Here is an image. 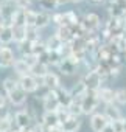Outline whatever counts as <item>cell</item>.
<instances>
[{"label": "cell", "mask_w": 126, "mask_h": 132, "mask_svg": "<svg viewBox=\"0 0 126 132\" xmlns=\"http://www.w3.org/2000/svg\"><path fill=\"white\" fill-rule=\"evenodd\" d=\"M100 104V98H98V92L97 90H87V95L84 96V100L81 101V107H83V113L84 115H93L95 109Z\"/></svg>", "instance_id": "cell-1"}, {"label": "cell", "mask_w": 126, "mask_h": 132, "mask_svg": "<svg viewBox=\"0 0 126 132\" xmlns=\"http://www.w3.org/2000/svg\"><path fill=\"white\" fill-rule=\"evenodd\" d=\"M81 81L84 82V86L87 87V90H98L101 89V84H103V76L97 72V70H89L83 78Z\"/></svg>", "instance_id": "cell-2"}, {"label": "cell", "mask_w": 126, "mask_h": 132, "mask_svg": "<svg viewBox=\"0 0 126 132\" xmlns=\"http://www.w3.org/2000/svg\"><path fill=\"white\" fill-rule=\"evenodd\" d=\"M81 25H83V28L86 30L87 34H93V33L101 27V19H100V16L95 14V13H87V14L84 16V19L81 20Z\"/></svg>", "instance_id": "cell-3"}, {"label": "cell", "mask_w": 126, "mask_h": 132, "mask_svg": "<svg viewBox=\"0 0 126 132\" xmlns=\"http://www.w3.org/2000/svg\"><path fill=\"white\" fill-rule=\"evenodd\" d=\"M19 87L25 92V93H36V90L41 87L39 79H36L33 75H23L19 76Z\"/></svg>", "instance_id": "cell-4"}, {"label": "cell", "mask_w": 126, "mask_h": 132, "mask_svg": "<svg viewBox=\"0 0 126 132\" xmlns=\"http://www.w3.org/2000/svg\"><path fill=\"white\" fill-rule=\"evenodd\" d=\"M33 123H34V118L31 117L30 110L25 109V110H17L14 113V124H16V127H19V129H28V127L33 126Z\"/></svg>", "instance_id": "cell-5"}, {"label": "cell", "mask_w": 126, "mask_h": 132, "mask_svg": "<svg viewBox=\"0 0 126 132\" xmlns=\"http://www.w3.org/2000/svg\"><path fill=\"white\" fill-rule=\"evenodd\" d=\"M90 129L93 132H101L107 124H109V120L104 117V113L101 112H95L93 115H90Z\"/></svg>", "instance_id": "cell-6"}, {"label": "cell", "mask_w": 126, "mask_h": 132, "mask_svg": "<svg viewBox=\"0 0 126 132\" xmlns=\"http://www.w3.org/2000/svg\"><path fill=\"white\" fill-rule=\"evenodd\" d=\"M54 93H56V96H58V101H59V104L62 106V107H69L72 103H73V98H72V95H70V90L67 89V87H64V86H59L56 90H53Z\"/></svg>", "instance_id": "cell-7"}, {"label": "cell", "mask_w": 126, "mask_h": 132, "mask_svg": "<svg viewBox=\"0 0 126 132\" xmlns=\"http://www.w3.org/2000/svg\"><path fill=\"white\" fill-rule=\"evenodd\" d=\"M41 124L44 126V129H53V127H61L59 118L56 112H44L42 118H41Z\"/></svg>", "instance_id": "cell-8"}, {"label": "cell", "mask_w": 126, "mask_h": 132, "mask_svg": "<svg viewBox=\"0 0 126 132\" xmlns=\"http://www.w3.org/2000/svg\"><path fill=\"white\" fill-rule=\"evenodd\" d=\"M42 107H44V112H56L61 104L58 101V96L54 92H50L44 100H42Z\"/></svg>", "instance_id": "cell-9"}, {"label": "cell", "mask_w": 126, "mask_h": 132, "mask_svg": "<svg viewBox=\"0 0 126 132\" xmlns=\"http://www.w3.org/2000/svg\"><path fill=\"white\" fill-rule=\"evenodd\" d=\"M41 81H42L41 84H42L44 87H47L48 90H51V92H53V90H56V89L61 86L59 75H56L54 72H48V73H47V75L41 79Z\"/></svg>", "instance_id": "cell-10"}, {"label": "cell", "mask_w": 126, "mask_h": 132, "mask_svg": "<svg viewBox=\"0 0 126 132\" xmlns=\"http://www.w3.org/2000/svg\"><path fill=\"white\" fill-rule=\"evenodd\" d=\"M103 113H104V117L109 120V123H112V121H118V120L123 118L120 107H118L117 104H114V103H112V104H104V110H103Z\"/></svg>", "instance_id": "cell-11"}, {"label": "cell", "mask_w": 126, "mask_h": 132, "mask_svg": "<svg viewBox=\"0 0 126 132\" xmlns=\"http://www.w3.org/2000/svg\"><path fill=\"white\" fill-rule=\"evenodd\" d=\"M80 127H81V120H80V117H73V115H70L61 124L62 132H78Z\"/></svg>", "instance_id": "cell-12"}, {"label": "cell", "mask_w": 126, "mask_h": 132, "mask_svg": "<svg viewBox=\"0 0 126 132\" xmlns=\"http://www.w3.org/2000/svg\"><path fill=\"white\" fill-rule=\"evenodd\" d=\"M0 61H2V67H3V69L13 67V64H14V61H16L14 51H13L10 47H2V50H0Z\"/></svg>", "instance_id": "cell-13"}, {"label": "cell", "mask_w": 126, "mask_h": 132, "mask_svg": "<svg viewBox=\"0 0 126 132\" xmlns=\"http://www.w3.org/2000/svg\"><path fill=\"white\" fill-rule=\"evenodd\" d=\"M70 95H72V98H73V101H78V103H81L83 100H84V96L87 95V87L84 86V82L80 79L72 89H70Z\"/></svg>", "instance_id": "cell-14"}, {"label": "cell", "mask_w": 126, "mask_h": 132, "mask_svg": "<svg viewBox=\"0 0 126 132\" xmlns=\"http://www.w3.org/2000/svg\"><path fill=\"white\" fill-rule=\"evenodd\" d=\"M6 98H8V101H10L13 106H22V104H25V101H27V93H25L20 87H17L16 90H13L11 93H8Z\"/></svg>", "instance_id": "cell-15"}, {"label": "cell", "mask_w": 126, "mask_h": 132, "mask_svg": "<svg viewBox=\"0 0 126 132\" xmlns=\"http://www.w3.org/2000/svg\"><path fill=\"white\" fill-rule=\"evenodd\" d=\"M97 92H98L100 103H103V104H112V103H115V90H114V89L101 87V89H98Z\"/></svg>", "instance_id": "cell-16"}, {"label": "cell", "mask_w": 126, "mask_h": 132, "mask_svg": "<svg viewBox=\"0 0 126 132\" xmlns=\"http://www.w3.org/2000/svg\"><path fill=\"white\" fill-rule=\"evenodd\" d=\"M13 69H14V72L19 75V76H23V75H30V72H31V67L22 59V57H16V61H14V64H13Z\"/></svg>", "instance_id": "cell-17"}, {"label": "cell", "mask_w": 126, "mask_h": 132, "mask_svg": "<svg viewBox=\"0 0 126 132\" xmlns=\"http://www.w3.org/2000/svg\"><path fill=\"white\" fill-rule=\"evenodd\" d=\"M76 67H78V65H75V64H73L72 61H69V59H62V61L59 62V65H58L59 72H61L62 75H66V76L73 75V73L76 72Z\"/></svg>", "instance_id": "cell-18"}, {"label": "cell", "mask_w": 126, "mask_h": 132, "mask_svg": "<svg viewBox=\"0 0 126 132\" xmlns=\"http://www.w3.org/2000/svg\"><path fill=\"white\" fill-rule=\"evenodd\" d=\"M64 44H70L75 37H73V33H72V28L70 27H58L56 33H54Z\"/></svg>", "instance_id": "cell-19"}, {"label": "cell", "mask_w": 126, "mask_h": 132, "mask_svg": "<svg viewBox=\"0 0 126 132\" xmlns=\"http://www.w3.org/2000/svg\"><path fill=\"white\" fill-rule=\"evenodd\" d=\"M50 23H51V14H50L48 11H39V13H37V17H36V25H34V28L42 30V28H45V27L50 25Z\"/></svg>", "instance_id": "cell-20"}, {"label": "cell", "mask_w": 126, "mask_h": 132, "mask_svg": "<svg viewBox=\"0 0 126 132\" xmlns=\"http://www.w3.org/2000/svg\"><path fill=\"white\" fill-rule=\"evenodd\" d=\"M47 73H48V65L44 64V62H41V61L33 65V67H31V72H30V75H33L36 79H42Z\"/></svg>", "instance_id": "cell-21"}, {"label": "cell", "mask_w": 126, "mask_h": 132, "mask_svg": "<svg viewBox=\"0 0 126 132\" xmlns=\"http://www.w3.org/2000/svg\"><path fill=\"white\" fill-rule=\"evenodd\" d=\"M45 45H47V50H48V51H56V53H58V51L61 50V47L64 45V42H62L56 34H53V36L48 37V40L45 42Z\"/></svg>", "instance_id": "cell-22"}, {"label": "cell", "mask_w": 126, "mask_h": 132, "mask_svg": "<svg viewBox=\"0 0 126 132\" xmlns=\"http://www.w3.org/2000/svg\"><path fill=\"white\" fill-rule=\"evenodd\" d=\"M13 40H14V37H13V27H5L2 30V33H0V45L6 47Z\"/></svg>", "instance_id": "cell-23"}, {"label": "cell", "mask_w": 126, "mask_h": 132, "mask_svg": "<svg viewBox=\"0 0 126 132\" xmlns=\"http://www.w3.org/2000/svg\"><path fill=\"white\" fill-rule=\"evenodd\" d=\"M17 87H19V81L14 79V78H5L3 82H2V89H3V93H5V95L11 93V92L16 90Z\"/></svg>", "instance_id": "cell-24"}, {"label": "cell", "mask_w": 126, "mask_h": 132, "mask_svg": "<svg viewBox=\"0 0 126 132\" xmlns=\"http://www.w3.org/2000/svg\"><path fill=\"white\" fill-rule=\"evenodd\" d=\"M13 37L16 44L27 40V27H13Z\"/></svg>", "instance_id": "cell-25"}, {"label": "cell", "mask_w": 126, "mask_h": 132, "mask_svg": "<svg viewBox=\"0 0 126 132\" xmlns=\"http://www.w3.org/2000/svg\"><path fill=\"white\" fill-rule=\"evenodd\" d=\"M13 27H27L25 25V10H17L13 16Z\"/></svg>", "instance_id": "cell-26"}, {"label": "cell", "mask_w": 126, "mask_h": 132, "mask_svg": "<svg viewBox=\"0 0 126 132\" xmlns=\"http://www.w3.org/2000/svg\"><path fill=\"white\" fill-rule=\"evenodd\" d=\"M36 17H37V11L25 10V25L27 27H34L36 25Z\"/></svg>", "instance_id": "cell-27"}, {"label": "cell", "mask_w": 126, "mask_h": 132, "mask_svg": "<svg viewBox=\"0 0 126 132\" xmlns=\"http://www.w3.org/2000/svg\"><path fill=\"white\" fill-rule=\"evenodd\" d=\"M44 53H47V45H45V42H42V40L33 42V54H36L37 57H41Z\"/></svg>", "instance_id": "cell-28"}, {"label": "cell", "mask_w": 126, "mask_h": 132, "mask_svg": "<svg viewBox=\"0 0 126 132\" xmlns=\"http://www.w3.org/2000/svg\"><path fill=\"white\" fill-rule=\"evenodd\" d=\"M17 50L22 53V56H25V54H31V53H33V42H30V40H23V42L17 44Z\"/></svg>", "instance_id": "cell-29"}, {"label": "cell", "mask_w": 126, "mask_h": 132, "mask_svg": "<svg viewBox=\"0 0 126 132\" xmlns=\"http://www.w3.org/2000/svg\"><path fill=\"white\" fill-rule=\"evenodd\" d=\"M27 40H30V42L41 40L39 30H37V28H34V27H27Z\"/></svg>", "instance_id": "cell-30"}, {"label": "cell", "mask_w": 126, "mask_h": 132, "mask_svg": "<svg viewBox=\"0 0 126 132\" xmlns=\"http://www.w3.org/2000/svg\"><path fill=\"white\" fill-rule=\"evenodd\" d=\"M67 109H69L70 115H73V117H80V115H83V107H81V103H78V101H73Z\"/></svg>", "instance_id": "cell-31"}, {"label": "cell", "mask_w": 126, "mask_h": 132, "mask_svg": "<svg viewBox=\"0 0 126 132\" xmlns=\"http://www.w3.org/2000/svg\"><path fill=\"white\" fill-rule=\"evenodd\" d=\"M115 103L120 106H126V89H117L115 90Z\"/></svg>", "instance_id": "cell-32"}, {"label": "cell", "mask_w": 126, "mask_h": 132, "mask_svg": "<svg viewBox=\"0 0 126 132\" xmlns=\"http://www.w3.org/2000/svg\"><path fill=\"white\" fill-rule=\"evenodd\" d=\"M56 113H58V118H59V123H61V124L64 123V121H66L69 117H70V112H69V109H67V107H62V106H61V107L56 110Z\"/></svg>", "instance_id": "cell-33"}, {"label": "cell", "mask_w": 126, "mask_h": 132, "mask_svg": "<svg viewBox=\"0 0 126 132\" xmlns=\"http://www.w3.org/2000/svg\"><path fill=\"white\" fill-rule=\"evenodd\" d=\"M17 10H31V0H14Z\"/></svg>", "instance_id": "cell-34"}, {"label": "cell", "mask_w": 126, "mask_h": 132, "mask_svg": "<svg viewBox=\"0 0 126 132\" xmlns=\"http://www.w3.org/2000/svg\"><path fill=\"white\" fill-rule=\"evenodd\" d=\"M22 59L30 65V67H33L34 64H37V62H39V57H37L36 54H33V53H31V54H25V56H22Z\"/></svg>", "instance_id": "cell-35"}, {"label": "cell", "mask_w": 126, "mask_h": 132, "mask_svg": "<svg viewBox=\"0 0 126 132\" xmlns=\"http://www.w3.org/2000/svg\"><path fill=\"white\" fill-rule=\"evenodd\" d=\"M6 101H8L6 95L0 92V109H6Z\"/></svg>", "instance_id": "cell-36"}, {"label": "cell", "mask_w": 126, "mask_h": 132, "mask_svg": "<svg viewBox=\"0 0 126 132\" xmlns=\"http://www.w3.org/2000/svg\"><path fill=\"white\" fill-rule=\"evenodd\" d=\"M112 126H114V130H115V132H123L121 120H118V121H112Z\"/></svg>", "instance_id": "cell-37"}, {"label": "cell", "mask_w": 126, "mask_h": 132, "mask_svg": "<svg viewBox=\"0 0 126 132\" xmlns=\"http://www.w3.org/2000/svg\"><path fill=\"white\" fill-rule=\"evenodd\" d=\"M115 3L120 6V10L126 14V0H115Z\"/></svg>", "instance_id": "cell-38"}, {"label": "cell", "mask_w": 126, "mask_h": 132, "mask_svg": "<svg viewBox=\"0 0 126 132\" xmlns=\"http://www.w3.org/2000/svg\"><path fill=\"white\" fill-rule=\"evenodd\" d=\"M50 2H51V3H53L56 8H59V6H62L64 3H67L69 0H50Z\"/></svg>", "instance_id": "cell-39"}, {"label": "cell", "mask_w": 126, "mask_h": 132, "mask_svg": "<svg viewBox=\"0 0 126 132\" xmlns=\"http://www.w3.org/2000/svg\"><path fill=\"white\" fill-rule=\"evenodd\" d=\"M101 132H115V130H114V126H112V123H109V124H107V126H106V127L101 130Z\"/></svg>", "instance_id": "cell-40"}, {"label": "cell", "mask_w": 126, "mask_h": 132, "mask_svg": "<svg viewBox=\"0 0 126 132\" xmlns=\"http://www.w3.org/2000/svg\"><path fill=\"white\" fill-rule=\"evenodd\" d=\"M8 112H10L8 109H0V118H3V117L8 113Z\"/></svg>", "instance_id": "cell-41"}, {"label": "cell", "mask_w": 126, "mask_h": 132, "mask_svg": "<svg viewBox=\"0 0 126 132\" xmlns=\"http://www.w3.org/2000/svg\"><path fill=\"white\" fill-rule=\"evenodd\" d=\"M45 132H62V129L61 127H53V129H47Z\"/></svg>", "instance_id": "cell-42"}, {"label": "cell", "mask_w": 126, "mask_h": 132, "mask_svg": "<svg viewBox=\"0 0 126 132\" xmlns=\"http://www.w3.org/2000/svg\"><path fill=\"white\" fill-rule=\"evenodd\" d=\"M121 126H123V132H126V117L121 118Z\"/></svg>", "instance_id": "cell-43"}, {"label": "cell", "mask_w": 126, "mask_h": 132, "mask_svg": "<svg viewBox=\"0 0 126 132\" xmlns=\"http://www.w3.org/2000/svg\"><path fill=\"white\" fill-rule=\"evenodd\" d=\"M123 34H126V17L123 19Z\"/></svg>", "instance_id": "cell-44"}, {"label": "cell", "mask_w": 126, "mask_h": 132, "mask_svg": "<svg viewBox=\"0 0 126 132\" xmlns=\"http://www.w3.org/2000/svg\"><path fill=\"white\" fill-rule=\"evenodd\" d=\"M89 2H92V3H95V5H98V3H103L104 0H89Z\"/></svg>", "instance_id": "cell-45"}, {"label": "cell", "mask_w": 126, "mask_h": 132, "mask_svg": "<svg viewBox=\"0 0 126 132\" xmlns=\"http://www.w3.org/2000/svg\"><path fill=\"white\" fill-rule=\"evenodd\" d=\"M20 132H34L31 127H28V129H20Z\"/></svg>", "instance_id": "cell-46"}, {"label": "cell", "mask_w": 126, "mask_h": 132, "mask_svg": "<svg viewBox=\"0 0 126 132\" xmlns=\"http://www.w3.org/2000/svg\"><path fill=\"white\" fill-rule=\"evenodd\" d=\"M69 2H70V3H81L83 0H69Z\"/></svg>", "instance_id": "cell-47"}, {"label": "cell", "mask_w": 126, "mask_h": 132, "mask_svg": "<svg viewBox=\"0 0 126 132\" xmlns=\"http://www.w3.org/2000/svg\"><path fill=\"white\" fill-rule=\"evenodd\" d=\"M11 132H20V129H19V127H16V129H13Z\"/></svg>", "instance_id": "cell-48"}]
</instances>
